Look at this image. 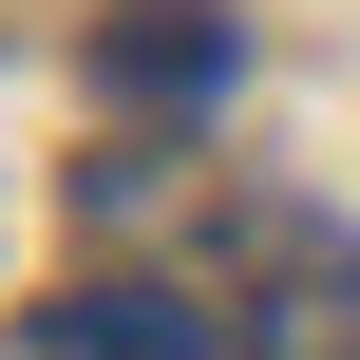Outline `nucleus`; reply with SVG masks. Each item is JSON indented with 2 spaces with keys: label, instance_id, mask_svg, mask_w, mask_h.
<instances>
[{
  "label": "nucleus",
  "instance_id": "nucleus-3",
  "mask_svg": "<svg viewBox=\"0 0 360 360\" xmlns=\"http://www.w3.org/2000/svg\"><path fill=\"white\" fill-rule=\"evenodd\" d=\"M57 342H76V360H228V323H209V304H171V285H76V304H57Z\"/></svg>",
  "mask_w": 360,
  "mask_h": 360
},
{
  "label": "nucleus",
  "instance_id": "nucleus-1",
  "mask_svg": "<svg viewBox=\"0 0 360 360\" xmlns=\"http://www.w3.org/2000/svg\"><path fill=\"white\" fill-rule=\"evenodd\" d=\"M228 76H247V38L209 0H114L95 19V95H133V114H209Z\"/></svg>",
  "mask_w": 360,
  "mask_h": 360
},
{
  "label": "nucleus",
  "instance_id": "nucleus-2",
  "mask_svg": "<svg viewBox=\"0 0 360 360\" xmlns=\"http://www.w3.org/2000/svg\"><path fill=\"white\" fill-rule=\"evenodd\" d=\"M228 360H360V247H304L285 285H247Z\"/></svg>",
  "mask_w": 360,
  "mask_h": 360
}]
</instances>
